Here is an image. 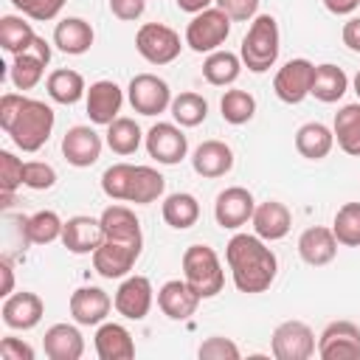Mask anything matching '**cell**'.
I'll use <instances>...</instances> for the list:
<instances>
[{
	"mask_svg": "<svg viewBox=\"0 0 360 360\" xmlns=\"http://www.w3.org/2000/svg\"><path fill=\"white\" fill-rule=\"evenodd\" d=\"M53 121H56V115H53V110L45 101L25 96L22 98V107L14 115V121L6 127V135L14 141L17 149H22V152H39L48 143L51 132H53Z\"/></svg>",
	"mask_w": 360,
	"mask_h": 360,
	"instance_id": "obj_2",
	"label": "cell"
},
{
	"mask_svg": "<svg viewBox=\"0 0 360 360\" xmlns=\"http://www.w3.org/2000/svg\"><path fill=\"white\" fill-rule=\"evenodd\" d=\"M22 98H25L22 93H3V98H0V127H3V132L14 121L17 110L22 107Z\"/></svg>",
	"mask_w": 360,
	"mask_h": 360,
	"instance_id": "obj_50",
	"label": "cell"
},
{
	"mask_svg": "<svg viewBox=\"0 0 360 360\" xmlns=\"http://www.w3.org/2000/svg\"><path fill=\"white\" fill-rule=\"evenodd\" d=\"M34 39H37V34H34L31 22H25V20L17 17V14L0 17V48H3V51H8V53L17 56V53L28 51V48L34 45Z\"/></svg>",
	"mask_w": 360,
	"mask_h": 360,
	"instance_id": "obj_36",
	"label": "cell"
},
{
	"mask_svg": "<svg viewBox=\"0 0 360 360\" xmlns=\"http://www.w3.org/2000/svg\"><path fill=\"white\" fill-rule=\"evenodd\" d=\"M53 183H56V172L51 163H45V160H28L25 163L22 186H28L34 191H48V188H53Z\"/></svg>",
	"mask_w": 360,
	"mask_h": 360,
	"instance_id": "obj_45",
	"label": "cell"
},
{
	"mask_svg": "<svg viewBox=\"0 0 360 360\" xmlns=\"http://www.w3.org/2000/svg\"><path fill=\"white\" fill-rule=\"evenodd\" d=\"M169 112H172V118L180 127H200L205 121V115H208V101L200 93L186 90V93H180V96L172 98Z\"/></svg>",
	"mask_w": 360,
	"mask_h": 360,
	"instance_id": "obj_38",
	"label": "cell"
},
{
	"mask_svg": "<svg viewBox=\"0 0 360 360\" xmlns=\"http://www.w3.org/2000/svg\"><path fill=\"white\" fill-rule=\"evenodd\" d=\"M312 79H315V65L309 59H290L278 68L273 79V90L284 104H301L312 90Z\"/></svg>",
	"mask_w": 360,
	"mask_h": 360,
	"instance_id": "obj_10",
	"label": "cell"
},
{
	"mask_svg": "<svg viewBox=\"0 0 360 360\" xmlns=\"http://www.w3.org/2000/svg\"><path fill=\"white\" fill-rule=\"evenodd\" d=\"M183 278L200 298H214L225 287V270L214 248L208 245H188L183 253Z\"/></svg>",
	"mask_w": 360,
	"mask_h": 360,
	"instance_id": "obj_4",
	"label": "cell"
},
{
	"mask_svg": "<svg viewBox=\"0 0 360 360\" xmlns=\"http://www.w3.org/2000/svg\"><path fill=\"white\" fill-rule=\"evenodd\" d=\"M298 256L309 264V267H323L338 256V239L332 233V228L323 225H312L298 236Z\"/></svg>",
	"mask_w": 360,
	"mask_h": 360,
	"instance_id": "obj_24",
	"label": "cell"
},
{
	"mask_svg": "<svg viewBox=\"0 0 360 360\" xmlns=\"http://www.w3.org/2000/svg\"><path fill=\"white\" fill-rule=\"evenodd\" d=\"M146 152L149 158H155L163 166H174L188 155V138L183 135V129L177 124H166L158 121L146 135H143Z\"/></svg>",
	"mask_w": 360,
	"mask_h": 360,
	"instance_id": "obj_11",
	"label": "cell"
},
{
	"mask_svg": "<svg viewBox=\"0 0 360 360\" xmlns=\"http://www.w3.org/2000/svg\"><path fill=\"white\" fill-rule=\"evenodd\" d=\"M96 354L101 360H132L135 357V340L127 326L121 323H98L96 329Z\"/></svg>",
	"mask_w": 360,
	"mask_h": 360,
	"instance_id": "obj_25",
	"label": "cell"
},
{
	"mask_svg": "<svg viewBox=\"0 0 360 360\" xmlns=\"http://www.w3.org/2000/svg\"><path fill=\"white\" fill-rule=\"evenodd\" d=\"M0 273H3L0 295H3V298H8V295H11V290H14V273H11V262H8V256H3V259H0Z\"/></svg>",
	"mask_w": 360,
	"mask_h": 360,
	"instance_id": "obj_52",
	"label": "cell"
},
{
	"mask_svg": "<svg viewBox=\"0 0 360 360\" xmlns=\"http://www.w3.org/2000/svg\"><path fill=\"white\" fill-rule=\"evenodd\" d=\"M174 3H177V8L186 11V14H200V11L211 8V3H217V0H174Z\"/></svg>",
	"mask_w": 360,
	"mask_h": 360,
	"instance_id": "obj_54",
	"label": "cell"
},
{
	"mask_svg": "<svg viewBox=\"0 0 360 360\" xmlns=\"http://www.w3.org/2000/svg\"><path fill=\"white\" fill-rule=\"evenodd\" d=\"M84 104H87V115L93 124L98 127H110L118 112H121V104H124V93L115 82L110 79H98L90 84L87 96H84Z\"/></svg>",
	"mask_w": 360,
	"mask_h": 360,
	"instance_id": "obj_17",
	"label": "cell"
},
{
	"mask_svg": "<svg viewBox=\"0 0 360 360\" xmlns=\"http://www.w3.org/2000/svg\"><path fill=\"white\" fill-rule=\"evenodd\" d=\"M143 8H146V0H110L112 17H118V20H124V22L138 20V17L143 14Z\"/></svg>",
	"mask_w": 360,
	"mask_h": 360,
	"instance_id": "obj_49",
	"label": "cell"
},
{
	"mask_svg": "<svg viewBox=\"0 0 360 360\" xmlns=\"http://www.w3.org/2000/svg\"><path fill=\"white\" fill-rule=\"evenodd\" d=\"M42 349L51 360H79L84 354V338L73 323H53L42 338Z\"/></svg>",
	"mask_w": 360,
	"mask_h": 360,
	"instance_id": "obj_27",
	"label": "cell"
},
{
	"mask_svg": "<svg viewBox=\"0 0 360 360\" xmlns=\"http://www.w3.org/2000/svg\"><path fill=\"white\" fill-rule=\"evenodd\" d=\"M127 98L135 112L141 115H160L172 107V90L169 84L155 73H138L132 76L127 87Z\"/></svg>",
	"mask_w": 360,
	"mask_h": 360,
	"instance_id": "obj_9",
	"label": "cell"
},
{
	"mask_svg": "<svg viewBox=\"0 0 360 360\" xmlns=\"http://www.w3.org/2000/svg\"><path fill=\"white\" fill-rule=\"evenodd\" d=\"M197 354L202 360H236L239 357V346L231 340V338H222V335H211L200 343Z\"/></svg>",
	"mask_w": 360,
	"mask_h": 360,
	"instance_id": "obj_46",
	"label": "cell"
},
{
	"mask_svg": "<svg viewBox=\"0 0 360 360\" xmlns=\"http://www.w3.org/2000/svg\"><path fill=\"white\" fill-rule=\"evenodd\" d=\"M107 146L115 152V155H132V152H138V146H141V141H143V132H141V127L132 121V118H115L110 127H107Z\"/></svg>",
	"mask_w": 360,
	"mask_h": 360,
	"instance_id": "obj_37",
	"label": "cell"
},
{
	"mask_svg": "<svg viewBox=\"0 0 360 360\" xmlns=\"http://www.w3.org/2000/svg\"><path fill=\"white\" fill-rule=\"evenodd\" d=\"M132 163H112L101 174V191L110 200H127L129 197V183H132Z\"/></svg>",
	"mask_w": 360,
	"mask_h": 360,
	"instance_id": "obj_42",
	"label": "cell"
},
{
	"mask_svg": "<svg viewBox=\"0 0 360 360\" xmlns=\"http://www.w3.org/2000/svg\"><path fill=\"white\" fill-rule=\"evenodd\" d=\"M349 90V76L343 73V68L338 65H315V79H312V90L309 96H315L323 104H335L343 98V93Z\"/></svg>",
	"mask_w": 360,
	"mask_h": 360,
	"instance_id": "obj_30",
	"label": "cell"
},
{
	"mask_svg": "<svg viewBox=\"0 0 360 360\" xmlns=\"http://www.w3.org/2000/svg\"><path fill=\"white\" fill-rule=\"evenodd\" d=\"M253 211H256V200L242 186H231V188L219 191L214 200V219L225 231H236V228L248 225L253 219Z\"/></svg>",
	"mask_w": 360,
	"mask_h": 360,
	"instance_id": "obj_12",
	"label": "cell"
},
{
	"mask_svg": "<svg viewBox=\"0 0 360 360\" xmlns=\"http://www.w3.org/2000/svg\"><path fill=\"white\" fill-rule=\"evenodd\" d=\"M104 242V228H101V219H93V217H70L62 228V245L76 253V256H84V253H96V248H101Z\"/></svg>",
	"mask_w": 360,
	"mask_h": 360,
	"instance_id": "obj_21",
	"label": "cell"
},
{
	"mask_svg": "<svg viewBox=\"0 0 360 360\" xmlns=\"http://www.w3.org/2000/svg\"><path fill=\"white\" fill-rule=\"evenodd\" d=\"M22 172H25V163L14 152L0 149V191L3 194H14L22 186Z\"/></svg>",
	"mask_w": 360,
	"mask_h": 360,
	"instance_id": "obj_43",
	"label": "cell"
},
{
	"mask_svg": "<svg viewBox=\"0 0 360 360\" xmlns=\"http://www.w3.org/2000/svg\"><path fill=\"white\" fill-rule=\"evenodd\" d=\"M180 34L163 22H143L135 34V51L149 65H169L180 56Z\"/></svg>",
	"mask_w": 360,
	"mask_h": 360,
	"instance_id": "obj_6",
	"label": "cell"
},
{
	"mask_svg": "<svg viewBox=\"0 0 360 360\" xmlns=\"http://www.w3.org/2000/svg\"><path fill=\"white\" fill-rule=\"evenodd\" d=\"M332 233L338 245L346 248H360V202H343L335 214Z\"/></svg>",
	"mask_w": 360,
	"mask_h": 360,
	"instance_id": "obj_41",
	"label": "cell"
},
{
	"mask_svg": "<svg viewBox=\"0 0 360 360\" xmlns=\"http://www.w3.org/2000/svg\"><path fill=\"white\" fill-rule=\"evenodd\" d=\"M191 166L200 177H222L233 169V149L225 141H202L191 152Z\"/></svg>",
	"mask_w": 360,
	"mask_h": 360,
	"instance_id": "obj_23",
	"label": "cell"
},
{
	"mask_svg": "<svg viewBox=\"0 0 360 360\" xmlns=\"http://www.w3.org/2000/svg\"><path fill=\"white\" fill-rule=\"evenodd\" d=\"M48 62H51V45H48L42 37H37L28 51H22V53L14 56V62H11V68H8L11 84H14L17 90H22V93L31 90V87H37V84L42 82V73H45Z\"/></svg>",
	"mask_w": 360,
	"mask_h": 360,
	"instance_id": "obj_14",
	"label": "cell"
},
{
	"mask_svg": "<svg viewBox=\"0 0 360 360\" xmlns=\"http://www.w3.org/2000/svg\"><path fill=\"white\" fill-rule=\"evenodd\" d=\"M62 228H65V222L59 219L56 211H37L25 222V233H28L31 245H51V242L62 239Z\"/></svg>",
	"mask_w": 360,
	"mask_h": 360,
	"instance_id": "obj_40",
	"label": "cell"
},
{
	"mask_svg": "<svg viewBox=\"0 0 360 360\" xmlns=\"http://www.w3.org/2000/svg\"><path fill=\"white\" fill-rule=\"evenodd\" d=\"M152 281L146 276H127L121 281V287L115 290V312L124 315L127 321H143L152 309Z\"/></svg>",
	"mask_w": 360,
	"mask_h": 360,
	"instance_id": "obj_15",
	"label": "cell"
},
{
	"mask_svg": "<svg viewBox=\"0 0 360 360\" xmlns=\"http://www.w3.org/2000/svg\"><path fill=\"white\" fill-rule=\"evenodd\" d=\"M219 112H222V121H228L233 127H242L253 118L256 98L248 90H225L222 98H219Z\"/></svg>",
	"mask_w": 360,
	"mask_h": 360,
	"instance_id": "obj_39",
	"label": "cell"
},
{
	"mask_svg": "<svg viewBox=\"0 0 360 360\" xmlns=\"http://www.w3.org/2000/svg\"><path fill=\"white\" fill-rule=\"evenodd\" d=\"M250 222H253L256 236H262L264 242H278V239H284V236L290 233V228H292V214H290V208H287L284 202H278V200H264V202L256 205Z\"/></svg>",
	"mask_w": 360,
	"mask_h": 360,
	"instance_id": "obj_22",
	"label": "cell"
},
{
	"mask_svg": "<svg viewBox=\"0 0 360 360\" xmlns=\"http://www.w3.org/2000/svg\"><path fill=\"white\" fill-rule=\"evenodd\" d=\"M332 146H335V132L321 121L301 124L295 132V149L307 160H323L332 152Z\"/></svg>",
	"mask_w": 360,
	"mask_h": 360,
	"instance_id": "obj_28",
	"label": "cell"
},
{
	"mask_svg": "<svg viewBox=\"0 0 360 360\" xmlns=\"http://www.w3.org/2000/svg\"><path fill=\"white\" fill-rule=\"evenodd\" d=\"M45 90H48V96H51L56 104H65V107H70V104H76L82 96H87V87H84L82 73H79V70H70V68L53 70V73L48 76V82H45Z\"/></svg>",
	"mask_w": 360,
	"mask_h": 360,
	"instance_id": "obj_32",
	"label": "cell"
},
{
	"mask_svg": "<svg viewBox=\"0 0 360 360\" xmlns=\"http://www.w3.org/2000/svg\"><path fill=\"white\" fill-rule=\"evenodd\" d=\"M239 73H242V56H236V53H231V51H214V53H208L205 62H202V76H205V82L214 84V87H228V84H233V82L239 79Z\"/></svg>",
	"mask_w": 360,
	"mask_h": 360,
	"instance_id": "obj_34",
	"label": "cell"
},
{
	"mask_svg": "<svg viewBox=\"0 0 360 360\" xmlns=\"http://www.w3.org/2000/svg\"><path fill=\"white\" fill-rule=\"evenodd\" d=\"M11 3L22 17L37 20V22H48L62 11V6L68 0H11Z\"/></svg>",
	"mask_w": 360,
	"mask_h": 360,
	"instance_id": "obj_44",
	"label": "cell"
},
{
	"mask_svg": "<svg viewBox=\"0 0 360 360\" xmlns=\"http://www.w3.org/2000/svg\"><path fill=\"white\" fill-rule=\"evenodd\" d=\"M225 262L231 267V278L239 292L256 295L270 290V284L276 281L278 259L267 248V242L256 233H233L231 242L225 245Z\"/></svg>",
	"mask_w": 360,
	"mask_h": 360,
	"instance_id": "obj_1",
	"label": "cell"
},
{
	"mask_svg": "<svg viewBox=\"0 0 360 360\" xmlns=\"http://www.w3.org/2000/svg\"><path fill=\"white\" fill-rule=\"evenodd\" d=\"M141 248L143 239H104L93 253V270L101 278H124L135 267Z\"/></svg>",
	"mask_w": 360,
	"mask_h": 360,
	"instance_id": "obj_7",
	"label": "cell"
},
{
	"mask_svg": "<svg viewBox=\"0 0 360 360\" xmlns=\"http://www.w3.org/2000/svg\"><path fill=\"white\" fill-rule=\"evenodd\" d=\"M101 146H104L101 135H98L93 127H84V124L70 127V129L65 132V138H62V155H65V160H68L70 166H76V169L93 166V163L101 158Z\"/></svg>",
	"mask_w": 360,
	"mask_h": 360,
	"instance_id": "obj_16",
	"label": "cell"
},
{
	"mask_svg": "<svg viewBox=\"0 0 360 360\" xmlns=\"http://www.w3.org/2000/svg\"><path fill=\"white\" fill-rule=\"evenodd\" d=\"M354 93H357V98H360V70H357V76H354Z\"/></svg>",
	"mask_w": 360,
	"mask_h": 360,
	"instance_id": "obj_55",
	"label": "cell"
},
{
	"mask_svg": "<svg viewBox=\"0 0 360 360\" xmlns=\"http://www.w3.org/2000/svg\"><path fill=\"white\" fill-rule=\"evenodd\" d=\"M270 349L276 360H309L318 352V343L315 332L304 321H284L273 329Z\"/></svg>",
	"mask_w": 360,
	"mask_h": 360,
	"instance_id": "obj_8",
	"label": "cell"
},
{
	"mask_svg": "<svg viewBox=\"0 0 360 360\" xmlns=\"http://www.w3.org/2000/svg\"><path fill=\"white\" fill-rule=\"evenodd\" d=\"M160 214H163V219H166L169 228L186 231V228H191V225L200 219V202H197V197L188 194V191H174V194H169V197L163 200Z\"/></svg>",
	"mask_w": 360,
	"mask_h": 360,
	"instance_id": "obj_31",
	"label": "cell"
},
{
	"mask_svg": "<svg viewBox=\"0 0 360 360\" xmlns=\"http://www.w3.org/2000/svg\"><path fill=\"white\" fill-rule=\"evenodd\" d=\"M332 132H335L338 146H340L346 155L360 158V101H357V104H343V107L335 112Z\"/></svg>",
	"mask_w": 360,
	"mask_h": 360,
	"instance_id": "obj_29",
	"label": "cell"
},
{
	"mask_svg": "<svg viewBox=\"0 0 360 360\" xmlns=\"http://www.w3.org/2000/svg\"><path fill=\"white\" fill-rule=\"evenodd\" d=\"M0 315H3V323H6L8 329L28 332V329H34V326L42 321L45 304H42V298H39L37 292L22 290V292H11V295L3 301Z\"/></svg>",
	"mask_w": 360,
	"mask_h": 360,
	"instance_id": "obj_18",
	"label": "cell"
},
{
	"mask_svg": "<svg viewBox=\"0 0 360 360\" xmlns=\"http://www.w3.org/2000/svg\"><path fill=\"white\" fill-rule=\"evenodd\" d=\"M98 219L104 228V239H143L141 222H138L135 211L127 205H107Z\"/></svg>",
	"mask_w": 360,
	"mask_h": 360,
	"instance_id": "obj_33",
	"label": "cell"
},
{
	"mask_svg": "<svg viewBox=\"0 0 360 360\" xmlns=\"http://www.w3.org/2000/svg\"><path fill=\"white\" fill-rule=\"evenodd\" d=\"M112 298L101 287H79L70 295V315L79 326H98L112 309Z\"/></svg>",
	"mask_w": 360,
	"mask_h": 360,
	"instance_id": "obj_20",
	"label": "cell"
},
{
	"mask_svg": "<svg viewBox=\"0 0 360 360\" xmlns=\"http://www.w3.org/2000/svg\"><path fill=\"white\" fill-rule=\"evenodd\" d=\"M323 6H326V11L343 17V14H352L360 6V0H323Z\"/></svg>",
	"mask_w": 360,
	"mask_h": 360,
	"instance_id": "obj_53",
	"label": "cell"
},
{
	"mask_svg": "<svg viewBox=\"0 0 360 360\" xmlns=\"http://www.w3.org/2000/svg\"><path fill=\"white\" fill-rule=\"evenodd\" d=\"M200 301L202 298L191 290V284L186 278H172L158 290V307L172 321H188L197 312Z\"/></svg>",
	"mask_w": 360,
	"mask_h": 360,
	"instance_id": "obj_19",
	"label": "cell"
},
{
	"mask_svg": "<svg viewBox=\"0 0 360 360\" xmlns=\"http://www.w3.org/2000/svg\"><path fill=\"white\" fill-rule=\"evenodd\" d=\"M217 8H222L231 20L236 22H248L256 17L259 11V0H217Z\"/></svg>",
	"mask_w": 360,
	"mask_h": 360,
	"instance_id": "obj_47",
	"label": "cell"
},
{
	"mask_svg": "<svg viewBox=\"0 0 360 360\" xmlns=\"http://www.w3.org/2000/svg\"><path fill=\"white\" fill-rule=\"evenodd\" d=\"M0 357L3 360H34V349L22 338H3L0 340Z\"/></svg>",
	"mask_w": 360,
	"mask_h": 360,
	"instance_id": "obj_48",
	"label": "cell"
},
{
	"mask_svg": "<svg viewBox=\"0 0 360 360\" xmlns=\"http://www.w3.org/2000/svg\"><path fill=\"white\" fill-rule=\"evenodd\" d=\"M343 45L354 53H360V17H352L346 25H343Z\"/></svg>",
	"mask_w": 360,
	"mask_h": 360,
	"instance_id": "obj_51",
	"label": "cell"
},
{
	"mask_svg": "<svg viewBox=\"0 0 360 360\" xmlns=\"http://www.w3.org/2000/svg\"><path fill=\"white\" fill-rule=\"evenodd\" d=\"M163 191H166V177H163L158 169H152V166H135L127 202L149 205V202H155Z\"/></svg>",
	"mask_w": 360,
	"mask_h": 360,
	"instance_id": "obj_35",
	"label": "cell"
},
{
	"mask_svg": "<svg viewBox=\"0 0 360 360\" xmlns=\"http://www.w3.org/2000/svg\"><path fill=\"white\" fill-rule=\"evenodd\" d=\"M93 25L82 17H65L56 22L53 28V45L62 51V53H70V56H79V53H87L93 48Z\"/></svg>",
	"mask_w": 360,
	"mask_h": 360,
	"instance_id": "obj_26",
	"label": "cell"
},
{
	"mask_svg": "<svg viewBox=\"0 0 360 360\" xmlns=\"http://www.w3.org/2000/svg\"><path fill=\"white\" fill-rule=\"evenodd\" d=\"M318 357L323 360L360 357V326L352 321H332L318 338Z\"/></svg>",
	"mask_w": 360,
	"mask_h": 360,
	"instance_id": "obj_13",
	"label": "cell"
},
{
	"mask_svg": "<svg viewBox=\"0 0 360 360\" xmlns=\"http://www.w3.org/2000/svg\"><path fill=\"white\" fill-rule=\"evenodd\" d=\"M231 34V17L222 8H205L186 25V45L194 53H214Z\"/></svg>",
	"mask_w": 360,
	"mask_h": 360,
	"instance_id": "obj_5",
	"label": "cell"
},
{
	"mask_svg": "<svg viewBox=\"0 0 360 360\" xmlns=\"http://www.w3.org/2000/svg\"><path fill=\"white\" fill-rule=\"evenodd\" d=\"M278 22L273 14H256L248 34L242 37L239 56L250 73H264L278 59Z\"/></svg>",
	"mask_w": 360,
	"mask_h": 360,
	"instance_id": "obj_3",
	"label": "cell"
}]
</instances>
